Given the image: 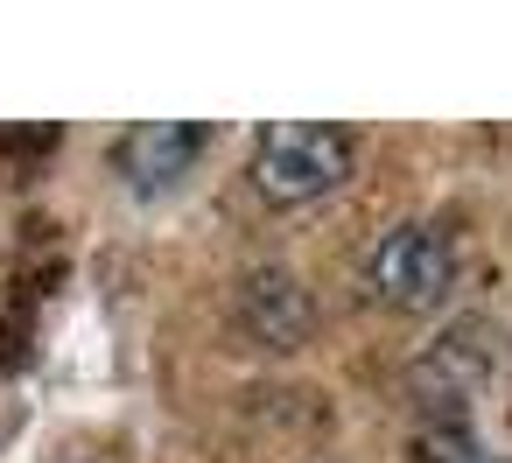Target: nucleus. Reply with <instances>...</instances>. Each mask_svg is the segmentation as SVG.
<instances>
[{
  "label": "nucleus",
  "mask_w": 512,
  "mask_h": 463,
  "mask_svg": "<svg viewBox=\"0 0 512 463\" xmlns=\"http://www.w3.org/2000/svg\"><path fill=\"white\" fill-rule=\"evenodd\" d=\"M351 176V141L323 120H274L253 141V183L274 204H309Z\"/></svg>",
  "instance_id": "f257e3e1"
},
{
  "label": "nucleus",
  "mask_w": 512,
  "mask_h": 463,
  "mask_svg": "<svg viewBox=\"0 0 512 463\" xmlns=\"http://www.w3.org/2000/svg\"><path fill=\"white\" fill-rule=\"evenodd\" d=\"M449 274H456V239L428 218L379 232V246L365 253V281L386 309H435L449 295Z\"/></svg>",
  "instance_id": "f03ea898"
},
{
  "label": "nucleus",
  "mask_w": 512,
  "mask_h": 463,
  "mask_svg": "<svg viewBox=\"0 0 512 463\" xmlns=\"http://www.w3.org/2000/svg\"><path fill=\"white\" fill-rule=\"evenodd\" d=\"M232 309H239V323H246L260 344H274V351L302 344V337H309V323H316V309H309V288H302L288 267H253V274L239 281Z\"/></svg>",
  "instance_id": "7ed1b4c3"
},
{
  "label": "nucleus",
  "mask_w": 512,
  "mask_h": 463,
  "mask_svg": "<svg viewBox=\"0 0 512 463\" xmlns=\"http://www.w3.org/2000/svg\"><path fill=\"white\" fill-rule=\"evenodd\" d=\"M204 155V127L197 120H141V127H127L120 134V176L134 183V190H162V183H176L190 162Z\"/></svg>",
  "instance_id": "20e7f679"
},
{
  "label": "nucleus",
  "mask_w": 512,
  "mask_h": 463,
  "mask_svg": "<svg viewBox=\"0 0 512 463\" xmlns=\"http://www.w3.org/2000/svg\"><path fill=\"white\" fill-rule=\"evenodd\" d=\"M484 337H491L484 323H456L449 337H435V344H428V358L414 365L421 393H428V400H456V393L491 365V344H484Z\"/></svg>",
  "instance_id": "39448f33"
},
{
  "label": "nucleus",
  "mask_w": 512,
  "mask_h": 463,
  "mask_svg": "<svg viewBox=\"0 0 512 463\" xmlns=\"http://www.w3.org/2000/svg\"><path fill=\"white\" fill-rule=\"evenodd\" d=\"M414 456H421V463H484L477 435H470L456 414H435V421L414 435Z\"/></svg>",
  "instance_id": "423d86ee"
}]
</instances>
